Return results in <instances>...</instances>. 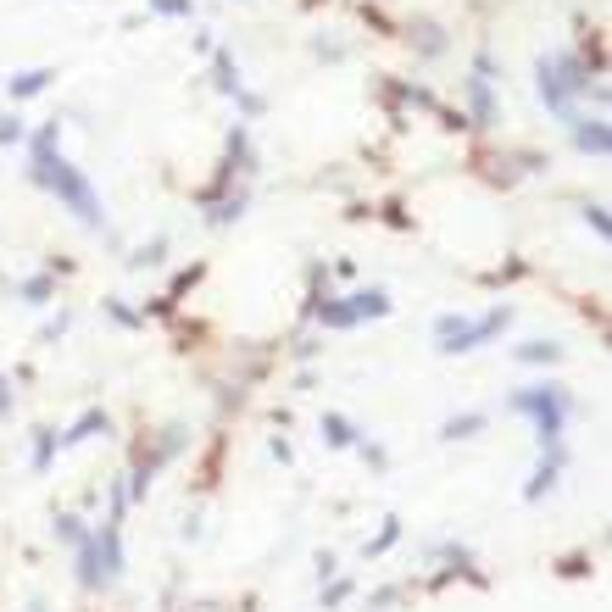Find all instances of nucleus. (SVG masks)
<instances>
[{
  "label": "nucleus",
  "instance_id": "obj_1",
  "mask_svg": "<svg viewBox=\"0 0 612 612\" xmlns=\"http://www.w3.org/2000/svg\"><path fill=\"white\" fill-rule=\"evenodd\" d=\"M28 184H40V189H50V196L68 206L84 229H95V234H106V206H101V196H95V184L68 162V156H45V162H28Z\"/></svg>",
  "mask_w": 612,
  "mask_h": 612
},
{
  "label": "nucleus",
  "instance_id": "obj_2",
  "mask_svg": "<svg viewBox=\"0 0 612 612\" xmlns=\"http://www.w3.org/2000/svg\"><path fill=\"white\" fill-rule=\"evenodd\" d=\"M534 84H540V106L557 112V117H573V101H579V95H596V101H601V84H590L585 61L568 56V50L540 56V61H534Z\"/></svg>",
  "mask_w": 612,
  "mask_h": 612
},
{
  "label": "nucleus",
  "instance_id": "obj_3",
  "mask_svg": "<svg viewBox=\"0 0 612 612\" xmlns=\"http://www.w3.org/2000/svg\"><path fill=\"white\" fill-rule=\"evenodd\" d=\"M507 406L534 424L540 451L545 445H562V429H568V417H573V396L562 390V384H529V390H512Z\"/></svg>",
  "mask_w": 612,
  "mask_h": 612
},
{
  "label": "nucleus",
  "instance_id": "obj_4",
  "mask_svg": "<svg viewBox=\"0 0 612 612\" xmlns=\"http://www.w3.org/2000/svg\"><path fill=\"white\" fill-rule=\"evenodd\" d=\"M512 329V306H496L490 317H462V312H445L434 317V351L440 357H468V351L490 345L496 334Z\"/></svg>",
  "mask_w": 612,
  "mask_h": 612
},
{
  "label": "nucleus",
  "instance_id": "obj_5",
  "mask_svg": "<svg viewBox=\"0 0 612 612\" xmlns=\"http://www.w3.org/2000/svg\"><path fill=\"white\" fill-rule=\"evenodd\" d=\"M312 317H317L329 334H340V329H362V324H373V317H390V296H384V289L329 296V301H312Z\"/></svg>",
  "mask_w": 612,
  "mask_h": 612
},
{
  "label": "nucleus",
  "instance_id": "obj_6",
  "mask_svg": "<svg viewBox=\"0 0 612 612\" xmlns=\"http://www.w3.org/2000/svg\"><path fill=\"white\" fill-rule=\"evenodd\" d=\"M562 462H568V445H545V457H540L534 479H529V485H524V501H545V490L557 485V473H562Z\"/></svg>",
  "mask_w": 612,
  "mask_h": 612
},
{
  "label": "nucleus",
  "instance_id": "obj_7",
  "mask_svg": "<svg viewBox=\"0 0 612 612\" xmlns=\"http://www.w3.org/2000/svg\"><path fill=\"white\" fill-rule=\"evenodd\" d=\"M462 95H468V106H473V123L479 128H496V84L485 73H473V78H462Z\"/></svg>",
  "mask_w": 612,
  "mask_h": 612
},
{
  "label": "nucleus",
  "instance_id": "obj_8",
  "mask_svg": "<svg viewBox=\"0 0 612 612\" xmlns=\"http://www.w3.org/2000/svg\"><path fill=\"white\" fill-rule=\"evenodd\" d=\"M573 145L585 151V156H601L612 151V134H607V117H573Z\"/></svg>",
  "mask_w": 612,
  "mask_h": 612
},
{
  "label": "nucleus",
  "instance_id": "obj_9",
  "mask_svg": "<svg viewBox=\"0 0 612 612\" xmlns=\"http://www.w3.org/2000/svg\"><path fill=\"white\" fill-rule=\"evenodd\" d=\"M73 562H78V585H84V590H106V585H112L106 568H101V552H95V534H89L84 545H73Z\"/></svg>",
  "mask_w": 612,
  "mask_h": 612
},
{
  "label": "nucleus",
  "instance_id": "obj_10",
  "mask_svg": "<svg viewBox=\"0 0 612 612\" xmlns=\"http://www.w3.org/2000/svg\"><path fill=\"white\" fill-rule=\"evenodd\" d=\"M95 552H101V568H106V579L117 585V573H123V529H117V518L95 529Z\"/></svg>",
  "mask_w": 612,
  "mask_h": 612
},
{
  "label": "nucleus",
  "instance_id": "obj_11",
  "mask_svg": "<svg viewBox=\"0 0 612 612\" xmlns=\"http://www.w3.org/2000/svg\"><path fill=\"white\" fill-rule=\"evenodd\" d=\"M212 84H217V95H229V101L245 89V84H240V61H234V50L212 45Z\"/></svg>",
  "mask_w": 612,
  "mask_h": 612
},
{
  "label": "nucleus",
  "instance_id": "obj_12",
  "mask_svg": "<svg viewBox=\"0 0 612 612\" xmlns=\"http://www.w3.org/2000/svg\"><path fill=\"white\" fill-rule=\"evenodd\" d=\"M50 68H28V73H12L6 78V95H12V101H34V95H45L50 89Z\"/></svg>",
  "mask_w": 612,
  "mask_h": 612
},
{
  "label": "nucleus",
  "instance_id": "obj_13",
  "mask_svg": "<svg viewBox=\"0 0 612 612\" xmlns=\"http://www.w3.org/2000/svg\"><path fill=\"white\" fill-rule=\"evenodd\" d=\"M89 434H112V417H106L101 406H89V412L78 417V424H73V429H61V451H68V445H84Z\"/></svg>",
  "mask_w": 612,
  "mask_h": 612
},
{
  "label": "nucleus",
  "instance_id": "obj_14",
  "mask_svg": "<svg viewBox=\"0 0 612 612\" xmlns=\"http://www.w3.org/2000/svg\"><path fill=\"white\" fill-rule=\"evenodd\" d=\"M324 440H329V451H351L362 434H357V424H351L345 412H324Z\"/></svg>",
  "mask_w": 612,
  "mask_h": 612
},
{
  "label": "nucleus",
  "instance_id": "obj_15",
  "mask_svg": "<svg viewBox=\"0 0 612 612\" xmlns=\"http://www.w3.org/2000/svg\"><path fill=\"white\" fill-rule=\"evenodd\" d=\"M512 357L529 362V368H552V362H562V345H557V340H524Z\"/></svg>",
  "mask_w": 612,
  "mask_h": 612
},
{
  "label": "nucleus",
  "instance_id": "obj_16",
  "mask_svg": "<svg viewBox=\"0 0 612 612\" xmlns=\"http://www.w3.org/2000/svg\"><path fill=\"white\" fill-rule=\"evenodd\" d=\"M50 296H56V279H50V273H28V279H17V301H28V306H50Z\"/></svg>",
  "mask_w": 612,
  "mask_h": 612
},
{
  "label": "nucleus",
  "instance_id": "obj_17",
  "mask_svg": "<svg viewBox=\"0 0 612 612\" xmlns=\"http://www.w3.org/2000/svg\"><path fill=\"white\" fill-rule=\"evenodd\" d=\"M201 206L212 212V217H206L212 229H229V223H240V217H245V189H240V196H229V201H201Z\"/></svg>",
  "mask_w": 612,
  "mask_h": 612
},
{
  "label": "nucleus",
  "instance_id": "obj_18",
  "mask_svg": "<svg viewBox=\"0 0 612 612\" xmlns=\"http://www.w3.org/2000/svg\"><path fill=\"white\" fill-rule=\"evenodd\" d=\"M229 162H240V173H256V151H251V128H229Z\"/></svg>",
  "mask_w": 612,
  "mask_h": 612
},
{
  "label": "nucleus",
  "instance_id": "obj_19",
  "mask_svg": "<svg viewBox=\"0 0 612 612\" xmlns=\"http://www.w3.org/2000/svg\"><path fill=\"white\" fill-rule=\"evenodd\" d=\"M56 451H61V434L56 429H34V473H50Z\"/></svg>",
  "mask_w": 612,
  "mask_h": 612
},
{
  "label": "nucleus",
  "instance_id": "obj_20",
  "mask_svg": "<svg viewBox=\"0 0 612 612\" xmlns=\"http://www.w3.org/2000/svg\"><path fill=\"white\" fill-rule=\"evenodd\" d=\"M479 429H485V417H479V412H462V417H445L440 440H473Z\"/></svg>",
  "mask_w": 612,
  "mask_h": 612
},
{
  "label": "nucleus",
  "instance_id": "obj_21",
  "mask_svg": "<svg viewBox=\"0 0 612 612\" xmlns=\"http://www.w3.org/2000/svg\"><path fill=\"white\" fill-rule=\"evenodd\" d=\"M56 540H61V545H84V540H89V529H84L78 512H56Z\"/></svg>",
  "mask_w": 612,
  "mask_h": 612
},
{
  "label": "nucleus",
  "instance_id": "obj_22",
  "mask_svg": "<svg viewBox=\"0 0 612 612\" xmlns=\"http://www.w3.org/2000/svg\"><path fill=\"white\" fill-rule=\"evenodd\" d=\"M162 256H168V234H156L151 245H140L134 256H128V268H162Z\"/></svg>",
  "mask_w": 612,
  "mask_h": 612
},
{
  "label": "nucleus",
  "instance_id": "obj_23",
  "mask_svg": "<svg viewBox=\"0 0 612 612\" xmlns=\"http://www.w3.org/2000/svg\"><path fill=\"white\" fill-rule=\"evenodd\" d=\"M23 140H28L23 112H0V145H23Z\"/></svg>",
  "mask_w": 612,
  "mask_h": 612
},
{
  "label": "nucleus",
  "instance_id": "obj_24",
  "mask_svg": "<svg viewBox=\"0 0 612 612\" xmlns=\"http://www.w3.org/2000/svg\"><path fill=\"white\" fill-rule=\"evenodd\" d=\"M412 45L424 50V56H445V34H440L434 23H417V40H412Z\"/></svg>",
  "mask_w": 612,
  "mask_h": 612
},
{
  "label": "nucleus",
  "instance_id": "obj_25",
  "mask_svg": "<svg viewBox=\"0 0 612 612\" xmlns=\"http://www.w3.org/2000/svg\"><path fill=\"white\" fill-rule=\"evenodd\" d=\"M396 540H401V524H396V518H384V529H379V534L368 540V557H384V552H390Z\"/></svg>",
  "mask_w": 612,
  "mask_h": 612
},
{
  "label": "nucleus",
  "instance_id": "obj_26",
  "mask_svg": "<svg viewBox=\"0 0 612 612\" xmlns=\"http://www.w3.org/2000/svg\"><path fill=\"white\" fill-rule=\"evenodd\" d=\"M145 6L156 17H189V12H196V0H145Z\"/></svg>",
  "mask_w": 612,
  "mask_h": 612
},
{
  "label": "nucleus",
  "instance_id": "obj_27",
  "mask_svg": "<svg viewBox=\"0 0 612 612\" xmlns=\"http://www.w3.org/2000/svg\"><path fill=\"white\" fill-rule=\"evenodd\" d=\"M106 312L117 317V324H123V329H140V317H134V312H128V301H117V296H112V301H106Z\"/></svg>",
  "mask_w": 612,
  "mask_h": 612
},
{
  "label": "nucleus",
  "instance_id": "obj_28",
  "mask_svg": "<svg viewBox=\"0 0 612 612\" xmlns=\"http://www.w3.org/2000/svg\"><path fill=\"white\" fill-rule=\"evenodd\" d=\"M585 229H596V240H607V206H585Z\"/></svg>",
  "mask_w": 612,
  "mask_h": 612
},
{
  "label": "nucleus",
  "instance_id": "obj_29",
  "mask_svg": "<svg viewBox=\"0 0 612 612\" xmlns=\"http://www.w3.org/2000/svg\"><path fill=\"white\" fill-rule=\"evenodd\" d=\"M234 101H240V112H245V117H262V106H268V101H262V95H251V89H240V95H234Z\"/></svg>",
  "mask_w": 612,
  "mask_h": 612
},
{
  "label": "nucleus",
  "instance_id": "obj_30",
  "mask_svg": "<svg viewBox=\"0 0 612 612\" xmlns=\"http://www.w3.org/2000/svg\"><path fill=\"white\" fill-rule=\"evenodd\" d=\"M351 596V579H334V585H324V607H340Z\"/></svg>",
  "mask_w": 612,
  "mask_h": 612
},
{
  "label": "nucleus",
  "instance_id": "obj_31",
  "mask_svg": "<svg viewBox=\"0 0 612 612\" xmlns=\"http://www.w3.org/2000/svg\"><path fill=\"white\" fill-rule=\"evenodd\" d=\"M68 329H73V317L61 312V317H50V324H45V340H56V334H68Z\"/></svg>",
  "mask_w": 612,
  "mask_h": 612
},
{
  "label": "nucleus",
  "instance_id": "obj_32",
  "mask_svg": "<svg viewBox=\"0 0 612 612\" xmlns=\"http://www.w3.org/2000/svg\"><path fill=\"white\" fill-rule=\"evenodd\" d=\"M0 412H12V384L0 379Z\"/></svg>",
  "mask_w": 612,
  "mask_h": 612
},
{
  "label": "nucleus",
  "instance_id": "obj_33",
  "mask_svg": "<svg viewBox=\"0 0 612 612\" xmlns=\"http://www.w3.org/2000/svg\"><path fill=\"white\" fill-rule=\"evenodd\" d=\"M28 612H50V607H45V601H34V607H28Z\"/></svg>",
  "mask_w": 612,
  "mask_h": 612
}]
</instances>
